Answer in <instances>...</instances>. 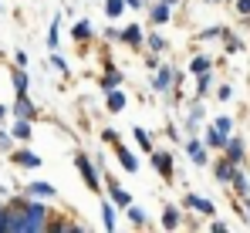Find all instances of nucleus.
Returning <instances> with one entry per match:
<instances>
[{
	"instance_id": "1",
	"label": "nucleus",
	"mask_w": 250,
	"mask_h": 233,
	"mask_svg": "<svg viewBox=\"0 0 250 233\" xmlns=\"http://www.w3.org/2000/svg\"><path fill=\"white\" fill-rule=\"evenodd\" d=\"M47 210L44 206H38V203H24V233H38L44 230L47 223Z\"/></svg>"
},
{
	"instance_id": "2",
	"label": "nucleus",
	"mask_w": 250,
	"mask_h": 233,
	"mask_svg": "<svg viewBox=\"0 0 250 233\" xmlns=\"http://www.w3.org/2000/svg\"><path fill=\"white\" fill-rule=\"evenodd\" d=\"M78 172L84 176V183L91 186V190H98V176H95V166L84 159V155H78Z\"/></svg>"
},
{
	"instance_id": "3",
	"label": "nucleus",
	"mask_w": 250,
	"mask_h": 233,
	"mask_svg": "<svg viewBox=\"0 0 250 233\" xmlns=\"http://www.w3.org/2000/svg\"><path fill=\"white\" fill-rule=\"evenodd\" d=\"M14 162H17V166H24V169H38V166H41V155L21 149V152H14Z\"/></svg>"
},
{
	"instance_id": "4",
	"label": "nucleus",
	"mask_w": 250,
	"mask_h": 233,
	"mask_svg": "<svg viewBox=\"0 0 250 233\" xmlns=\"http://www.w3.org/2000/svg\"><path fill=\"white\" fill-rule=\"evenodd\" d=\"M14 115H17V118H34V105L27 102V95H17V105H14Z\"/></svg>"
},
{
	"instance_id": "5",
	"label": "nucleus",
	"mask_w": 250,
	"mask_h": 233,
	"mask_svg": "<svg viewBox=\"0 0 250 233\" xmlns=\"http://www.w3.org/2000/svg\"><path fill=\"white\" fill-rule=\"evenodd\" d=\"M27 193L38 196V199H51L58 190H54V186H47V183H31V186H27Z\"/></svg>"
},
{
	"instance_id": "6",
	"label": "nucleus",
	"mask_w": 250,
	"mask_h": 233,
	"mask_svg": "<svg viewBox=\"0 0 250 233\" xmlns=\"http://www.w3.org/2000/svg\"><path fill=\"white\" fill-rule=\"evenodd\" d=\"M14 91H17V95H27V71H24V68L14 71Z\"/></svg>"
},
{
	"instance_id": "7",
	"label": "nucleus",
	"mask_w": 250,
	"mask_h": 233,
	"mask_svg": "<svg viewBox=\"0 0 250 233\" xmlns=\"http://www.w3.org/2000/svg\"><path fill=\"white\" fill-rule=\"evenodd\" d=\"M108 108H112V112H122V108H125V95L119 91V88L108 91Z\"/></svg>"
},
{
	"instance_id": "8",
	"label": "nucleus",
	"mask_w": 250,
	"mask_h": 233,
	"mask_svg": "<svg viewBox=\"0 0 250 233\" xmlns=\"http://www.w3.org/2000/svg\"><path fill=\"white\" fill-rule=\"evenodd\" d=\"M227 152H230L233 162H240V159H244V142H240V139H227Z\"/></svg>"
},
{
	"instance_id": "9",
	"label": "nucleus",
	"mask_w": 250,
	"mask_h": 233,
	"mask_svg": "<svg viewBox=\"0 0 250 233\" xmlns=\"http://www.w3.org/2000/svg\"><path fill=\"white\" fill-rule=\"evenodd\" d=\"M186 206H193V210H200V213H213V203H207V199H200V196H186Z\"/></svg>"
},
{
	"instance_id": "10",
	"label": "nucleus",
	"mask_w": 250,
	"mask_h": 233,
	"mask_svg": "<svg viewBox=\"0 0 250 233\" xmlns=\"http://www.w3.org/2000/svg\"><path fill=\"white\" fill-rule=\"evenodd\" d=\"M169 88H172V71L163 68V71L156 75V91H169Z\"/></svg>"
},
{
	"instance_id": "11",
	"label": "nucleus",
	"mask_w": 250,
	"mask_h": 233,
	"mask_svg": "<svg viewBox=\"0 0 250 233\" xmlns=\"http://www.w3.org/2000/svg\"><path fill=\"white\" fill-rule=\"evenodd\" d=\"M152 162H156V169H159L163 176H169V172H172V159H169V155L156 152V155H152Z\"/></svg>"
},
{
	"instance_id": "12",
	"label": "nucleus",
	"mask_w": 250,
	"mask_h": 233,
	"mask_svg": "<svg viewBox=\"0 0 250 233\" xmlns=\"http://www.w3.org/2000/svg\"><path fill=\"white\" fill-rule=\"evenodd\" d=\"M14 139H31V122H27V118H21V122L14 125Z\"/></svg>"
},
{
	"instance_id": "13",
	"label": "nucleus",
	"mask_w": 250,
	"mask_h": 233,
	"mask_svg": "<svg viewBox=\"0 0 250 233\" xmlns=\"http://www.w3.org/2000/svg\"><path fill=\"white\" fill-rule=\"evenodd\" d=\"M230 166H233V159H230V162H216V169H213L216 179H233V169H230Z\"/></svg>"
},
{
	"instance_id": "14",
	"label": "nucleus",
	"mask_w": 250,
	"mask_h": 233,
	"mask_svg": "<svg viewBox=\"0 0 250 233\" xmlns=\"http://www.w3.org/2000/svg\"><path fill=\"white\" fill-rule=\"evenodd\" d=\"M119 159H122V166L128 169V172H135V169H139V162H135V155L128 152V149H119Z\"/></svg>"
},
{
	"instance_id": "15",
	"label": "nucleus",
	"mask_w": 250,
	"mask_h": 233,
	"mask_svg": "<svg viewBox=\"0 0 250 233\" xmlns=\"http://www.w3.org/2000/svg\"><path fill=\"white\" fill-rule=\"evenodd\" d=\"M186 152H189V159H196V162H203V159H207V152H203V146H200L196 139H193V142L186 146Z\"/></svg>"
},
{
	"instance_id": "16",
	"label": "nucleus",
	"mask_w": 250,
	"mask_h": 233,
	"mask_svg": "<svg viewBox=\"0 0 250 233\" xmlns=\"http://www.w3.org/2000/svg\"><path fill=\"white\" fill-rule=\"evenodd\" d=\"M71 34H75V38H78V41L91 38V24H88V21H78V24H75V31H71Z\"/></svg>"
},
{
	"instance_id": "17",
	"label": "nucleus",
	"mask_w": 250,
	"mask_h": 233,
	"mask_svg": "<svg viewBox=\"0 0 250 233\" xmlns=\"http://www.w3.org/2000/svg\"><path fill=\"white\" fill-rule=\"evenodd\" d=\"M128 44H139L142 41V31H139V24H132V27H125V34H122Z\"/></svg>"
},
{
	"instance_id": "18",
	"label": "nucleus",
	"mask_w": 250,
	"mask_h": 233,
	"mask_svg": "<svg viewBox=\"0 0 250 233\" xmlns=\"http://www.w3.org/2000/svg\"><path fill=\"white\" fill-rule=\"evenodd\" d=\"M176 223H179V216H176V210H172V206H169V210H163V227H166V230H172Z\"/></svg>"
},
{
	"instance_id": "19",
	"label": "nucleus",
	"mask_w": 250,
	"mask_h": 233,
	"mask_svg": "<svg viewBox=\"0 0 250 233\" xmlns=\"http://www.w3.org/2000/svg\"><path fill=\"white\" fill-rule=\"evenodd\" d=\"M102 216H105V230H115V210H112L108 203L102 206Z\"/></svg>"
},
{
	"instance_id": "20",
	"label": "nucleus",
	"mask_w": 250,
	"mask_h": 233,
	"mask_svg": "<svg viewBox=\"0 0 250 233\" xmlns=\"http://www.w3.org/2000/svg\"><path fill=\"white\" fill-rule=\"evenodd\" d=\"M122 7H125V0H108V3H105V14H108V17H119Z\"/></svg>"
},
{
	"instance_id": "21",
	"label": "nucleus",
	"mask_w": 250,
	"mask_h": 233,
	"mask_svg": "<svg viewBox=\"0 0 250 233\" xmlns=\"http://www.w3.org/2000/svg\"><path fill=\"white\" fill-rule=\"evenodd\" d=\"M112 199H115V203H122V206H128V203H132V196L125 193L122 186H112Z\"/></svg>"
},
{
	"instance_id": "22",
	"label": "nucleus",
	"mask_w": 250,
	"mask_h": 233,
	"mask_svg": "<svg viewBox=\"0 0 250 233\" xmlns=\"http://www.w3.org/2000/svg\"><path fill=\"white\" fill-rule=\"evenodd\" d=\"M207 142H209V146H227V135H220V132H216V125H213V128L207 132Z\"/></svg>"
},
{
	"instance_id": "23",
	"label": "nucleus",
	"mask_w": 250,
	"mask_h": 233,
	"mask_svg": "<svg viewBox=\"0 0 250 233\" xmlns=\"http://www.w3.org/2000/svg\"><path fill=\"white\" fill-rule=\"evenodd\" d=\"M128 220H132L135 227H142V223H146V213H142L139 206H132V210H128Z\"/></svg>"
},
{
	"instance_id": "24",
	"label": "nucleus",
	"mask_w": 250,
	"mask_h": 233,
	"mask_svg": "<svg viewBox=\"0 0 250 233\" xmlns=\"http://www.w3.org/2000/svg\"><path fill=\"white\" fill-rule=\"evenodd\" d=\"M207 68H209V61H207V58H196V61L189 64V71H196V75H207Z\"/></svg>"
},
{
	"instance_id": "25",
	"label": "nucleus",
	"mask_w": 250,
	"mask_h": 233,
	"mask_svg": "<svg viewBox=\"0 0 250 233\" xmlns=\"http://www.w3.org/2000/svg\"><path fill=\"white\" fill-rule=\"evenodd\" d=\"M152 21H156V24H163V21H169V7H166V3L152 10Z\"/></svg>"
},
{
	"instance_id": "26",
	"label": "nucleus",
	"mask_w": 250,
	"mask_h": 233,
	"mask_svg": "<svg viewBox=\"0 0 250 233\" xmlns=\"http://www.w3.org/2000/svg\"><path fill=\"white\" fill-rule=\"evenodd\" d=\"M216 132L230 139V118H227V115H223V118H216Z\"/></svg>"
},
{
	"instance_id": "27",
	"label": "nucleus",
	"mask_w": 250,
	"mask_h": 233,
	"mask_svg": "<svg viewBox=\"0 0 250 233\" xmlns=\"http://www.w3.org/2000/svg\"><path fill=\"white\" fill-rule=\"evenodd\" d=\"M132 135L139 139V146H142V149H152V146H149V135H146V132H142L139 125H135V132H132Z\"/></svg>"
},
{
	"instance_id": "28",
	"label": "nucleus",
	"mask_w": 250,
	"mask_h": 233,
	"mask_svg": "<svg viewBox=\"0 0 250 233\" xmlns=\"http://www.w3.org/2000/svg\"><path fill=\"white\" fill-rule=\"evenodd\" d=\"M47 44H51V51H54V47H58V21H54V24H51V38H47Z\"/></svg>"
},
{
	"instance_id": "29",
	"label": "nucleus",
	"mask_w": 250,
	"mask_h": 233,
	"mask_svg": "<svg viewBox=\"0 0 250 233\" xmlns=\"http://www.w3.org/2000/svg\"><path fill=\"white\" fill-rule=\"evenodd\" d=\"M51 64H54V68H58V71H68V64H64V58H58V54H54V58H51Z\"/></svg>"
},
{
	"instance_id": "30",
	"label": "nucleus",
	"mask_w": 250,
	"mask_h": 233,
	"mask_svg": "<svg viewBox=\"0 0 250 233\" xmlns=\"http://www.w3.org/2000/svg\"><path fill=\"white\" fill-rule=\"evenodd\" d=\"M233 183H237V190H247V179H244L240 172H233Z\"/></svg>"
},
{
	"instance_id": "31",
	"label": "nucleus",
	"mask_w": 250,
	"mask_h": 233,
	"mask_svg": "<svg viewBox=\"0 0 250 233\" xmlns=\"http://www.w3.org/2000/svg\"><path fill=\"white\" fill-rule=\"evenodd\" d=\"M10 139H14V135H7V132H0V149H10Z\"/></svg>"
},
{
	"instance_id": "32",
	"label": "nucleus",
	"mask_w": 250,
	"mask_h": 233,
	"mask_svg": "<svg viewBox=\"0 0 250 233\" xmlns=\"http://www.w3.org/2000/svg\"><path fill=\"white\" fill-rule=\"evenodd\" d=\"M237 10L240 14H250V0H237Z\"/></svg>"
},
{
	"instance_id": "33",
	"label": "nucleus",
	"mask_w": 250,
	"mask_h": 233,
	"mask_svg": "<svg viewBox=\"0 0 250 233\" xmlns=\"http://www.w3.org/2000/svg\"><path fill=\"white\" fill-rule=\"evenodd\" d=\"M125 7H142V0H125Z\"/></svg>"
},
{
	"instance_id": "34",
	"label": "nucleus",
	"mask_w": 250,
	"mask_h": 233,
	"mask_svg": "<svg viewBox=\"0 0 250 233\" xmlns=\"http://www.w3.org/2000/svg\"><path fill=\"white\" fill-rule=\"evenodd\" d=\"M3 115H7V108H3V105H0V118H3Z\"/></svg>"
},
{
	"instance_id": "35",
	"label": "nucleus",
	"mask_w": 250,
	"mask_h": 233,
	"mask_svg": "<svg viewBox=\"0 0 250 233\" xmlns=\"http://www.w3.org/2000/svg\"><path fill=\"white\" fill-rule=\"evenodd\" d=\"M247 206H250V203H247Z\"/></svg>"
}]
</instances>
